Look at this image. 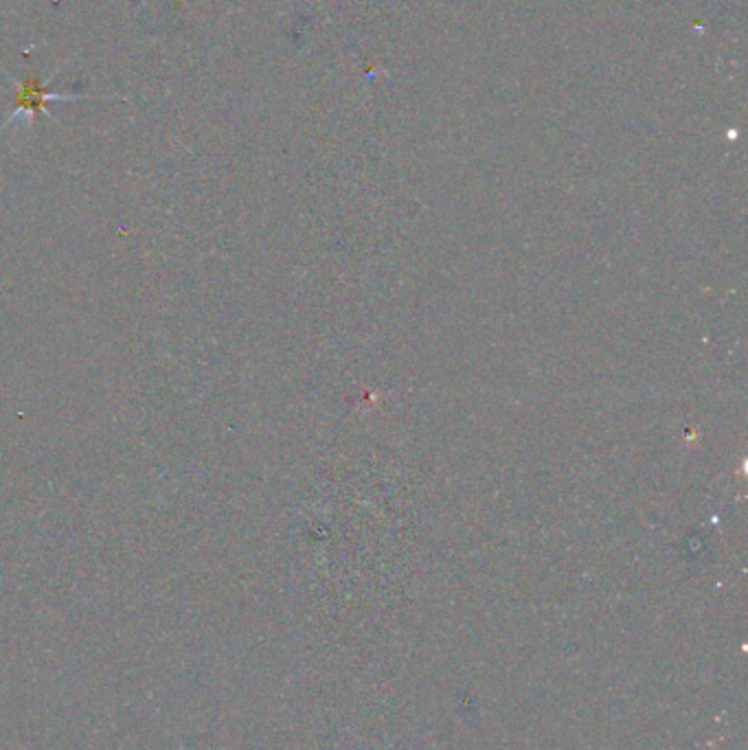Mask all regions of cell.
Returning a JSON list of instances; mask_svg holds the SVG:
<instances>
[{
    "instance_id": "1",
    "label": "cell",
    "mask_w": 748,
    "mask_h": 750,
    "mask_svg": "<svg viewBox=\"0 0 748 750\" xmlns=\"http://www.w3.org/2000/svg\"><path fill=\"white\" fill-rule=\"evenodd\" d=\"M60 99H77V95L49 93L47 84H40L38 79H31V82L20 84L18 97H16V110H14V115H11V121H16L22 115H27L31 119L47 115L49 101H60Z\"/></svg>"
}]
</instances>
